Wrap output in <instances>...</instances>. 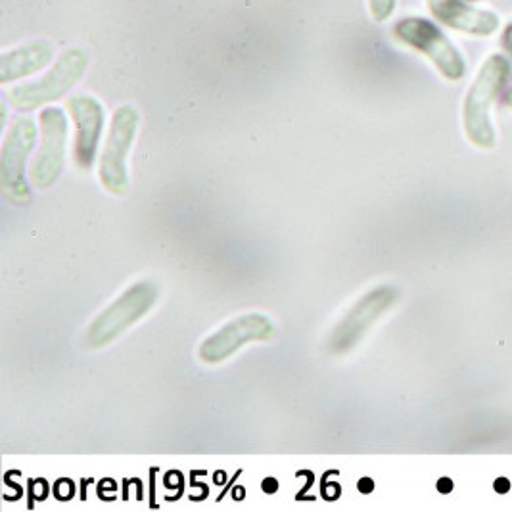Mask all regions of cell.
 Masks as SVG:
<instances>
[{"mask_svg":"<svg viewBox=\"0 0 512 512\" xmlns=\"http://www.w3.org/2000/svg\"><path fill=\"white\" fill-rule=\"evenodd\" d=\"M511 77V60L505 54L493 52L476 73L463 102V129L466 139L480 150L497 146L491 108L497 96L503 93Z\"/></svg>","mask_w":512,"mask_h":512,"instance_id":"6da1fadb","label":"cell"},{"mask_svg":"<svg viewBox=\"0 0 512 512\" xmlns=\"http://www.w3.org/2000/svg\"><path fill=\"white\" fill-rule=\"evenodd\" d=\"M160 300V286L152 279L140 280L129 286L119 298L110 303L85 332V344L91 350H100L129 328L140 323Z\"/></svg>","mask_w":512,"mask_h":512,"instance_id":"7a4b0ae2","label":"cell"},{"mask_svg":"<svg viewBox=\"0 0 512 512\" xmlns=\"http://www.w3.org/2000/svg\"><path fill=\"white\" fill-rule=\"evenodd\" d=\"M89 66V54L79 47H70L47 75L37 81L18 85L8 91V102L20 112H33L62 98L81 81Z\"/></svg>","mask_w":512,"mask_h":512,"instance_id":"3957f363","label":"cell"},{"mask_svg":"<svg viewBox=\"0 0 512 512\" xmlns=\"http://www.w3.org/2000/svg\"><path fill=\"white\" fill-rule=\"evenodd\" d=\"M392 31L401 45L424 54L447 81L457 83L465 77L463 52L449 41V37L434 22L420 16H407L396 22Z\"/></svg>","mask_w":512,"mask_h":512,"instance_id":"277c9868","label":"cell"},{"mask_svg":"<svg viewBox=\"0 0 512 512\" xmlns=\"http://www.w3.org/2000/svg\"><path fill=\"white\" fill-rule=\"evenodd\" d=\"M37 142V125L31 117H18L10 125L0 150V192L14 204L25 206L31 202V188L27 183V162Z\"/></svg>","mask_w":512,"mask_h":512,"instance_id":"5b68a950","label":"cell"},{"mask_svg":"<svg viewBox=\"0 0 512 512\" xmlns=\"http://www.w3.org/2000/svg\"><path fill=\"white\" fill-rule=\"evenodd\" d=\"M140 116L133 106H119L108 129L98 163V179L104 190L123 196L129 190L127 158L139 131Z\"/></svg>","mask_w":512,"mask_h":512,"instance_id":"8992f818","label":"cell"},{"mask_svg":"<svg viewBox=\"0 0 512 512\" xmlns=\"http://www.w3.org/2000/svg\"><path fill=\"white\" fill-rule=\"evenodd\" d=\"M399 292L394 286H378L371 292L363 294L357 302L353 303L350 311L338 321L328 336L326 350L332 355H346L373 328L397 302Z\"/></svg>","mask_w":512,"mask_h":512,"instance_id":"52a82bcc","label":"cell"},{"mask_svg":"<svg viewBox=\"0 0 512 512\" xmlns=\"http://www.w3.org/2000/svg\"><path fill=\"white\" fill-rule=\"evenodd\" d=\"M275 332V323L263 313L240 315L210 334L202 342L198 355L208 365H219L250 344L273 340Z\"/></svg>","mask_w":512,"mask_h":512,"instance_id":"ba28073f","label":"cell"},{"mask_svg":"<svg viewBox=\"0 0 512 512\" xmlns=\"http://www.w3.org/2000/svg\"><path fill=\"white\" fill-rule=\"evenodd\" d=\"M41 123V146L31 163L33 187L50 188L62 175L66 163L68 144V119L60 108H45L39 116Z\"/></svg>","mask_w":512,"mask_h":512,"instance_id":"9c48e42d","label":"cell"},{"mask_svg":"<svg viewBox=\"0 0 512 512\" xmlns=\"http://www.w3.org/2000/svg\"><path fill=\"white\" fill-rule=\"evenodd\" d=\"M75 125L73 162L81 171H89L98 156V144L104 133V108L91 94H75L66 104Z\"/></svg>","mask_w":512,"mask_h":512,"instance_id":"30bf717a","label":"cell"},{"mask_svg":"<svg viewBox=\"0 0 512 512\" xmlns=\"http://www.w3.org/2000/svg\"><path fill=\"white\" fill-rule=\"evenodd\" d=\"M426 6L440 24L470 37L488 39L501 27L499 14L478 8L468 0H426Z\"/></svg>","mask_w":512,"mask_h":512,"instance_id":"8fae6325","label":"cell"},{"mask_svg":"<svg viewBox=\"0 0 512 512\" xmlns=\"http://www.w3.org/2000/svg\"><path fill=\"white\" fill-rule=\"evenodd\" d=\"M52 54L54 50L47 41H31L22 47L4 52L0 56V83L6 85L47 68Z\"/></svg>","mask_w":512,"mask_h":512,"instance_id":"7c38bea8","label":"cell"},{"mask_svg":"<svg viewBox=\"0 0 512 512\" xmlns=\"http://www.w3.org/2000/svg\"><path fill=\"white\" fill-rule=\"evenodd\" d=\"M367 2H369V10L374 22L378 24L388 22L396 12L397 0H367Z\"/></svg>","mask_w":512,"mask_h":512,"instance_id":"4fadbf2b","label":"cell"},{"mask_svg":"<svg viewBox=\"0 0 512 512\" xmlns=\"http://www.w3.org/2000/svg\"><path fill=\"white\" fill-rule=\"evenodd\" d=\"M501 45H503L505 50L512 52V24H509L507 27H505V31H503V37H501Z\"/></svg>","mask_w":512,"mask_h":512,"instance_id":"5bb4252c","label":"cell"},{"mask_svg":"<svg viewBox=\"0 0 512 512\" xmlns=\"http://www.w3.org/2000/svg\"><path fill=\"white\" fill-rule=\"evenodd\" d=\"M503 104L512 110V87L507 93L503 94Z\"/></svg>","mask_w":512,"mask_h":512,"instance_id":"9a60e30c","label":"cell"}]
</instances>
